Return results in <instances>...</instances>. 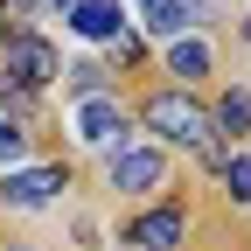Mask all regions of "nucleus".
<instances>
[{
  "mask_svg": "<svg viewBox=\"0 0 251 251\" xmlns=\"http://www.w3.org/2000/svg\"><path fill=\"white\" fill-rule=\"evenodd\" d=\"M147 126H153L161 140H175V147H196V153L209 147V119H202L196 98H181V91H161V98L147 105Z\"/></svg>",
  "mask_w": 251,
  "mask_h": 251,
  "instance_id": "1",
  "label": "nucleus"
},
{
  "mask_svg": "<svg viewBox=\"0 0 251 251\" xmlns=\"http://www.w3.org/2000/svg\"><path fill=\"white\" fill-rule=\"evenodd\" d=\"M77 133L91 147H105V153H126V140H133V126H126V112L112 98H84L77 105Z\"/></svg>",
  "mask_w": 251,
  "mask_h": 251,
  "instance_id": "2",
  "label": "nucleus"
},
{
  "mask_svg": "<svg viewBox=\"0 0 251 251\" xmlns=\"http://www.w3.org/2000/svg\"><path fill=\"white\" fill-rule=\"evenodd\" d=\"M7 77H14V91H42L56 77V49L42 35H14L7 42Z\"/></svg>",
  "mask_w": 251,
  "mask_h": 251,
  "instance_id": "3",
  "label": "nucleus"
},
{
  "mask_svg": "<svg viewBox=\"0 0 251 251\" xmlns=\"http://www.w3.org/2000/svg\"><path fill=\"white\" fill-rule=\"evenodd\" d=\"M112 188H126V196L161 188V153H153V147H126V153H112Z\"/></svg>",
  "mask_w": 251,
  "mask_h": 251,
  "instance_id": "4",
  "label": "nucleus"
},
{
  "mask_svg": "<svg viewBox=\"0 0 251 251\" xmlns=\"http://www.w3.org/2000/svg\"><path fill=\"white\" fill-rule=\"evenodd\" d=\"M63 188V168H28V175H7L0 181V196H7L14 209H35V202H49Z\"/></svg>",
  "mask_w": 251,
  "mask_h": 251,
  "instance_id": "5",
  "label": "nucleus"
},
{
  "mask_svg": "<svg viewBox=\"0 0 251 251\" xmlns=\"http://www.w3.org/2000/svg\"><path fill=\"white\" fill-rule=\"evenodd\" d=\"M133 244L140 251H175L181 244V209H147L140 224H133Z\"/></svg>",
  "mask_w": 251,
  "mask_h": 251,
  "instance_id": "6",
  "label": "nucleus"
},
{
  "mask_svg": "<svg viewBox=\"0 0 251 251\" xmlns=\"http://www.w3.org/2000/svg\"><path fill=\"white\" fill-rule=\"evenodd\" d=\"M70 28L91 35V42H119V7H112V0H84V7L70 14Z\"/></svg>",
  "mask_w": 251,
  "mask_h": 251,
  "instance_id": "7",
  "label": "nucleus"
},
{
  "mask_svg": "<svg viewBox=\"0 0 251 251\" xmlns=\"http://www.w3.org/2000/svg\"><path fill=\"white\" fill-rule=\"evenodd\" d=\"M147 28H153V35H168V42H181V28H188V0H153Z\"/></svg>",
  "mask_w": 251,
  "mask_h": 251,
  "instance_id": "8",
  "label": "nucleus"
},
{
  "mask_svg": "<svg viewBox=\"0 0 251 251\" xmlns=\"http://www.w3.org/2000/svg\"><path fill=\"white\" fill-rule=\"evenodd\" d=\"M168 63H175V77H202V70H209V49L181 35V42H168Z\"/></svg>",
  "mask_w": 251,
  "mask_h": 251,
  "instance_id": "9",
  "label": "nucleus"
},
{
  "mask_svg": "<svg viewBox=\"0 0 251 251\" xmlns=\"http://www.w3.org/2000/svg\"><path fill=\"white\" fill-rule=\"evenodd\" d=\"M98 84H105L98 63H77V70H70V91H77V98H98Z\"/></svg>",
  "mask_w": 251,
  "mask_h": 251,
  "instance_id": "10",
  "label": "nucleus"
},
{
  "mask_svg": "<svg viewBox=\"0 0 251 251\" xmlns=\"http://www.w3.org/2000/svg\"><path fill=\"white\" fill-rule=\"evenodd\" d=\"M216 119H224L230 133H237V126H251V98H244V91H230V98H224V112H216Z\"/></svg>",
  "mask_w": 251,
  "mask_h": 251,
  "instance_id": "11",
  "label": "nucleus"
},
{
  "mask_svg": "<svg viewBox=\"0 0 251 251\" xmlns=\"http://www.w3.org/2000/svg\"><path fill=\"white\" fill-rule=\"evenodd\" d=\"M224 181H230L237 202H251V161H224Z\"/></svg>",
  "mask_w": 251,
  "mask_h": 251,
  "instance_id": "12",
  "label": "nucleus"
},
{
  "mask_svg": "<svg viewBox=\"0 0 251 251\" xmlns=\"http://www.w3.org/2000/svg\"><path fill=\"white\" fill-rule=\"evenodd\" d=\"M21 147H28V140H21V126H14V119H0V168L21 161Z\"/></svg>",
  "mask_w": 251,
  "mask_h": 251,
  "instance_id": "13",
  "label": "nucleus"
},
{
  "mask_svg": "<svg viewBox=\"0 0 251 251\" xmlns=\"http://www.w3.org/2000/svg\"><path fill=\"white\" fill-rule=\"evenodd\" d=\"M147 7H153V0H147Z\"/></svg>",
  "mask_w": 251,
  "mask_h": 251,
  "instance_id": "14",
  "label": "nucleus"
},
{
  "mask_svg": "<svg viewBox=\"0 0 251 251\" xmlns=\"http://www.w3.org/2000/svg\"><path fill=\"white\" fill-rule=\"evenodd\" d=\"M56 7H63V0H56Z\"/></svg>",
  "mask_w": 251,
  "mask_h": 251,
  "instance_id": "15",
  "label": "nucleus"
},
{
  "mask_svg": "<svg viewBox=\"0 0 251 251\" xmlns=\"http://www.w3.org/2000/svg\"><path fill=\"white\" fill-rule=\"evenodd\" d=\"M14 251H21V244H14Z\"/></svg>",
  "mask_w": 251,
  "mask_h": 251,
  "instance_id": "16",
  "label": "nucleus"
}]
</instances>
